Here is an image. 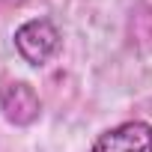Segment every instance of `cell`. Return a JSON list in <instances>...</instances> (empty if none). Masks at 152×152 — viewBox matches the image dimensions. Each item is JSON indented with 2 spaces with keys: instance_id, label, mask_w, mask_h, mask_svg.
<instances>
[{
  "instance_id": "2",
  "label": "cell",
  "mask_w": 152,
  "mask_h": 152,
  "mask_svg": "<svg viewBox=\"0 0 152 152\" xmlns=\"http://www.w3.org/2000/svg\"><path fill=\"white\" fill-rule=\"evenodd\" d=\"M90 152H152V122L146 119H125L104 128Z\"/></svg>"
},
{
  "instance_id": "1",
  "label": "cell",
  "mask_w": 152,
  "mask_h": 152,
  "mask_svg": "<svg viewBox=\"0 0 152 152\" xmlns=\"http://www.w3.org/2000/svg\"><path fill=\"white\" fill-rule=\"evenodd\" d=\"M12 45H15L18 57L27 66L42 69V66H48L57 57V51L63 45V36H60V30H57V24L51 18L39 15V18H27V21H21L15 27Z\"/></svg>"
},
{
  "instance_id": "3",
  "label": "cell",
  "mask_w": 152,
  "mask_h": 152,
  "mask_svg": "<svg viewBox=\"0 0 152 152\" xmlns=\"http://www.w3.org/2000/svg\"><path fill=\"white\" fill-rule=\"evenodd\" d=\"M0 113L15 128H27L42 116V99L27 81H3L0 87Z\"/></svg>"
}]
</instances>
